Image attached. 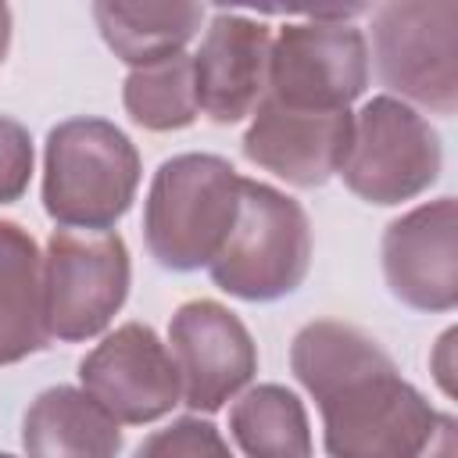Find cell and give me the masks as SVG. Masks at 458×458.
I'll return each instance as SVG.
<instances>
[{
  "label": "cell",
  "mask_w": 458,
  "mask_h": 458,
  "mask_svg": "<svg viewBox=\"0 0 458 458\" xmlns=\"http://www.w3.org/2000/svg\"><path fill=\"white\" fill-rule=\"evenodd\" d=\"M293 376L318 401L333 458H415L437 426L429 401L401 379L361 329L318 318L293 336Z\"/></svg>",
  "instance_id": "6da1fadb"
},
{
  "label": "cell",
  "mask_w": 458,
  "mask_h": 458,
  "mask_svg": "<svg viewBox=\"0 0 458 458\" xmlns=\"http://www.w3.org/2000/svg\"><path fill=\"white\" fill-rule=\"evenodd\" d=\"M240 182L236 168L215 154H179L165 161L143 211L147 250L157 265L172 272L211 265L236 222Z\"/></svg>",
  "instance_id": "7a4b0ae2"
},
{
  "label": "cell",
  "mask_w": 458,
  "mask_h": 458,
  "mask_svg": "<svg viewBox=\"0 0 458 458\" xmlns=\"http://www.w3.org/2000/svg\"><path fill=\"white\" fill-rule=\"evenodd\" d=\"M140 186V154L104 118H68L47 136L43 204L64 229L114 225Z\"/></svg>",
  "instance_id": "3957f363"
},
{
  "label": "cell",
  "mask_w": 458,
  "mask_h": 458,
  "mask_svg": "<svg viewBox=\"0 0 458 458\" xmlns=\"http://www.w3.org/2000/svg\"><path fill=\"white\" fill-rule=\"evenodd\" d=\"M311 265V225L304 208L254 179L240 182L236 222L215 254L211 279L243 301H279L293 293Z\"/></svg>",
  "instance_id": "277c9868"
},
{
  "label": "cell",
  "mask_w": 458,
  "mask_h": 458,
  "mask_svg": "<svg viewBox=\"0 0 458 458\" xmlns=\"http://www.w3.org/2000/svg\"><path fill=\"white\" fill-rule=\"evenodd\" d=\"M372 50L383 86L451 114L458 107V4L404 0L372 18Z\"/></svg>",
  "instance_id": "5b68a950"
},
{
  "label": "cell",
  "mask_w": 458,
  "mask_h": 458,
  "mask_svg": "<svg viewBox=\"0 0 458 458\" xmlns=\"http://www.w3.org/2000/svg\"><path fill=\"white\" fill-rule=\"evenodd\" d=\"M129 293V250L107 229H54L43 254L47 329L57 340L97 336Z\"/></svg>",
  "instance_id": "8992f818"
},
{
  "label": "cell",
  "mask_w": 458,
  "mask_h": 458,
  "mask_svg": "<svg viewBox=\"0 0 458 458\" xmlns=\"http://www.w3.org/2000/svg\"><path fill=\"white\" fill-rule=\"evenodd\" d=\"M440 172V140L429 122L394 97L369 100L351 132L344 182L369 204H401L419 197Z\"/></svg>",
  "instance_id": "52a82bcc"
},
{
  "label": "cell",
  "mask_w": 458,
  "mask_h": 458,
  "mask_svg": "<svg viewBox=\"0 0 458 458\" xmlns=\"http://www.w3.org/2000/svg\"><path fill=\"white\" fill-rule=\"evenodd\" d=\"M369 79L365 36L344 18L315 14L272 39L265 97L301 111H347Z\"/></svg>",
  "instance_id": "ba28073f"
},
{
  "label": "cell",
  "mask_w": 458,
  "mask_h": 458,
  "mask_svg": "<svg viewBox=\"0 0 458 458\" xmlns=\"http://www.w3.org/2000/svg\"><path fill=\"white\" fill-rule=\"evenodd\" d=\"M79 379L114 422H154L182 397L168 347L143 322H125L104 336L82 358Z\"/></svg>",
  "instance_id": "9c48e42d"
},
{
  "label": "cell",
  "mask_w": 458,
  "mask_h": 458,
  "mask_svg": "<svg viewBox=\"0 0 458 458\" xmlns=\"http://www.w3.org/2000/svg\"><path fill=\"white\" fill-rule=\"evenodd\" d=\"M168 340L182 404L193 411L222 408L258 372V351L247 326L215 301L182 304L172 315Z\"/></svg>",
  "instance_id": "30bf717a"
},
{
  "label": "cell",
  "mask_w": 458,
  "mask_h": 458,
  "mask_svg": "<svg viewBox=\"0 0 458 458\" xmlns=\"http://www.w3.org/2000/svg\"><path fill=\"white\" fill-rule=\"evenodd\" d=\"M351 132V111H301L261 97V104L254 107V122L243 136V154L258 168L293 186H322L344 168Z\"/></svg>",
  "instance_id": "8fae6325"
},
{
  "label": "cell",
  "mask_w": 458,
  "mask_h": 458,
  "mask_svg": "<svg viewBox=\"0 0 458 458\" xmlns=\"http://www.w3.org/2000/svg\"><path fill=\"white\" fill-rule=\"evenodd\" d=\"M458 211L451 197L422 204L383 233V272L397 301L419 311H451L458 301Z\"/></svg>",
  "instance_id": "7c38bea8"
},
{
  "label": "cell",
  "mask_w": 458,
  "mask_h": 458,
  "mask_svg": "<svg viewBox=\"0 0 458 458\" xmlns=\"http://www.w3.org/2000/svg\"><path fill=\"white\" fill-rule=\"evenodd\" d=\"M272 32L236 11H218L193 57L197 104L222 125L250 114L268 89Z\"/></svg>",
  "instance_id": "4fadbf2b"
},
{
  "label": "cell",
  "mask_w": 458,
  "mask_h": 458,
  "mask_svg": "<svg viewBox=\"0 0 458 458\" xmlns=\"http://www.w3.org/2000/svg\"><path fill=\"white\" fill-rule=\"evenodd\" d=\"M21 444L29 458H118V422L75 386L43 390L21 422Z\"/></svg>",
  "instance_id": "5bb4252c"
},
{
  "label": "cell",
  "mask_w": 458,
  "mask_h": 458,
  "mask_svg": "<svg viewBox=\"0 0 458 458\" xmlns=\"http://www.w3.org/2000/svg\"><path fill=\"white\" fill-rule=\"evenodd\" d=\"M47 340L43 254L21 225L0 222V365L43 351Z\"/></svg>",
  "instance_id": "9a60e30c"
},
{
  "label": "cell",
  "mask_w": 458,
  "mask_h": 458,
  "mask_svg": "<svg viewBox=\"0 0 458 458\" xmlns=\"http://www.w3.org/2000/svg\"><path fill=\"white\" fill-rule=\"evenodd\" d=\"M104 43L132 68L182 54L200 29V4H93Z\"/></svg>",
  "instance_id": "2e32d148"
},
{
  "label": "cell",
  "mask_w": 458,
  "mask_h": 458,
  "mask_svg": "<svg viewBox=\"0 0 458 458\" xmlns=\"http://www.w3.org/2000/svg\"><path fill=\"white\" fill-rule=\"evenodd\" d=\"M229 429L247 458H311L304 404L286 386L247 390L229 411Z\"/></svg>",
  "instance_id": "e0dca14e"
},
{
  "label": "cell",
  "mask_w": 458,
  "mask_h": 458,
  "mask_svg": "<svg viewBox=\"0 0 458 458\" xmlns=\"http://www.w3.org/2000/svg\"><path fill=\"white\" fill-rule=\"evenodd\" d=\"M125 111L136 125L168 132L182 129L200 114L197 104V86H193V57L175 54L168 61L132 68L125 79Z\"/></svg>",
  "instance_id": "ac0fdd59"
},
{
  "label": "cell",
  "mask_w": 458,
  "mask_h": 458,
  "mask_svg": "<svg viewBox=\"0 0 458 458\" xmlns=\"http://www.w3.org/2000/svg\"><path fill=\"white\" fill-rule=\"evenodd\" d=\"M136 458H229V444L204 419H175L150 433L136 447Z\"/></svg>",
  "instance_id": "d6986e66"
},
{
  "label": "cell",
  "mask_w": 458,
  "mask_h": 458,
  "mask_svg": "<svg viewBox=\"0 0 458 458\" xmlns=\"http://www.w3.org/2000/svg\"><path fill=\"white\" fill-rule=\"evenodd\" d=\"M32 175V140L29 129L0 114V204H11L25 193Z\"/></svg>",
  "instance_id": "ffe728a7"
},
{
  "label": "cell",
  "mask_w": 458,
  "mask_h": 458,
  "mask_svg": "<svg viewBox=\"0 0 458 458\" xmlns=\"http://www.w3.org/2000/svg\"><path fill=\"white\" fill-rule=\"evenodd\" d=\"M415 458H458V429L451 415H437V426Z\"/></svg>",
  "instance_id": "44dd1931"
},
{
  "label": "cell",
  "mask_w": 458,
  "mask_h": 458,
  "mask_svg": "<svg viewBox=\"0 0 458 458\" xmlns=\"http://www.w3.org/2000/svg\"><path fill=\"white\" fill-rule=\"evenodd\" d=\"M451 344H454V333H444L440 344H437V358H433V369H437V379L444 386V394H451Z\"/></svg>",
  "instance_id": "7402d4cb"
},
{
  "label": "cell",
  "mask_w": 458,
  "mask_h": 458,
  "mask_svg": "<svg viewBox=\"0 0 458 458\" xmlns=\"http://www.w3.org/2000/svg\"><path fill=\"white\" fill-rule=\"evenodd\" d=\"M7 43H11V11L0 4V61L7 54Z\"/></svg>",
  "instance_id": "603a6c76"
},
{
  "label": "cell",
  "mask_w": 458,
  "mask_h": 458,
  "mask_svg": "<svg viewBox=\"0 0 458 458\" xmlns=\"http://www.w3.org/2000/svg\"><path fill=\"white\" fill-rule=\"evenodd\" d=\"M0 458H11V454H0Z\"/></svg>",
  "instance_id": "cb8c5ba5"
}]
</instances>
